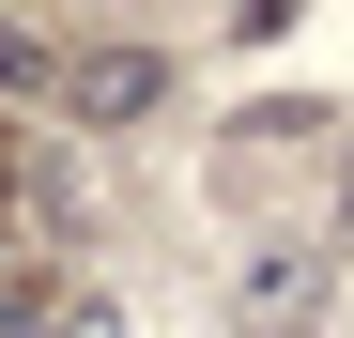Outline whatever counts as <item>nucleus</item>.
Instances as JSON below:
<instances>
[{
    "label": "nucleus",
    "instance_id": "f257e3e1",
    "mask_svg": "<svg viewBox=\"0 0 354 338\" xmlns=\"http://www.w3.org/2000/svg\"><path fill=\"white\" fill-rule=\"evenodd\" d=\"M216 308H231V338H324L339 323V246L324 231H247L231 277H216Z\"/></svg>",
    "mask_w": 354,
    "mask_h": 338
},
{
    "label": "nucleus",
    "instance_id": "f03ea898",
    "mask_svg": "<svg viewBox=\"0 0 354 338\" xmlns=\"http://www.w3.org/2000/svg\"><path fill=\"white\" fill-rule=\"evenodd\" d=\"M169 92H185V62H169L154 31H77L62 46V123H93V139H139Z\"/></svg>",
    "mask_w": 354,
    "mask_h": 338
},
{
    "label": "nucleus",
    "instance_id": "7ed1b4c3",
    "mask_svg": "<svg viewBox=\"0 0 354 338\" xmlns=\"http://www.w3.org/2000/svg\"><path fill=\"white\" fill-rule=\"evenodd\" d=\"M77 292H62V261H0V338H62Z\"/></svg>",
    "mask_w": 354,
    "mask_h": 338
},
{
    "label": "nucleus",
    "instance_id": "20e7f679",
    "mask_svg": "<svg viewBox=\"0 0 354 338\" xmlns=\"http://www.w3.org/2000/svg\"><path fill=\"white\" fill-rule=\"evenodd\" d=\"M31 92H62V31L0 16V108H31Z\"/></svg>",
    "mask_w": 354,
    "mask_h": 338
},
{
    "label": "nucleus",
    "instance_id": "39448f33",
    "mask_svg": "<svg viewBox=\"0 0 354 338\" xmlns=\"http://www.w3.org/2000/svg\"><path fill=\"white\" fill-rule=\"evenodd\" d=\"M292 139H339V108L277 92V108H247V123H231V154H292ZM231 154H216V169H231Z\"/></svg>",
    "mask_w": 354,
    "mask_h": 338
},
{
    "label": "nucleus",
    "instance_id": "423d86ee",
    "mask_svg": "<svg viewBox=\"0 0 354 338\" xmlns=\"http://www.w3.org/2000/svg\"><path fill=\"white\" fill-rule=\"evenodd\" d=\"M31 185H46V139L16 123V108H0V215H31Z\"/></svg>",
    "mask_w": 354,
    "mask_h": 338
},
{
    "label": "nucleus",
    "instance_id": "0eeeda50",
    "mask_svg": "<svg viewBox=\"0 0 354 338\" xmlns=\"http://www.w3.org/2000/svg\"><path fill=\"white\" fill-rule=\"evenodd\" d=\"M324 246L354 261V139H339V169H324Z\"/></svg>",
    "mask_w": 354,
    "mask_h": 338
},
{
    "label": "nucleus",
    "instance_id": "6e6552de",
    "mask_svg": "<svg viewBox=\"0 0 354 338\" xmlns=\"http://www.w3.org/2000/svg\"><path fill=\"white\" fill-rule=\"evenodd\" d=\"M62 338H139V323H124V308H77V323H62Z\"/></svg>",
    "mask_w": 354,
    "mask_h": 338
}]
</instances>
